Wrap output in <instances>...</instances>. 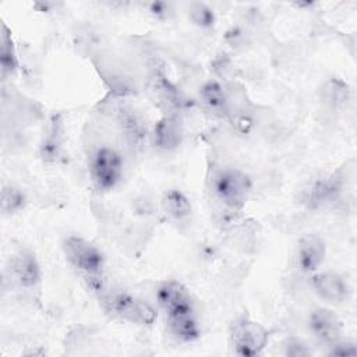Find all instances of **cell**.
Masks as SVG:
<instances>
[{"label": "cell", "instance_id": "6da1fadb", "mask_svg": "<svg viewBox=\"0 0 357 357\" xmlns=\"http://www.w3.org/2000/svg\"><path fill=\"white\" fill-rule=\"evenodd\" d=\"M99 301L109 314L130 324L151 326L158 318V311L151 303L124 290H105Z\"/></svg>", "mask_w": 357, "mask_h": 357}, {"label": "cell", "instance_id": "7a4b0ae2", "mask_svg": "<svg viewBox=\"0 0 357 357\" xmlns=\"http://www.w3.org/2000/svg\"><path fill=\"white\" fill-rule=\"evenodd\" d=\"M251 190V177L237 167H222L212 174V195L230 211H240L245 205Z\"/></svg>", "mask_w": 357, "mask_h": 357}, {"label": "cell", "instance_id": "3957f363", "mask_svg": "<svg viewBox=\"0 0 357 357\" xmlns=\"http://www.w3.org/2000/svg\"><path fill=\"white\" fill-rule=\"evenodd\" d=\"M63 251L67 261L86 278H99L105 268L103 252L89 240L79 236H68L63 240Z\"/></svg>", "mask_w": 357, "mask_h": 357}, {"label": "cell", "instance_id": "277c9868", "mask_svg": "<svg viewBox=\"0 0 357 357\" xmlns=\"http://www.w3.org/2000/svg\"><path fill=\"white\" fill-rule=\"evenodd\" d=\"M123 158L114 148L100 146L89 159L91 180L99 191L114 190L123 178Z\"/></svg>", "mask_w": 357, "mask_h": 357}, {"label": "cell", "instance_id": "5b68a950", "mask_svg": "<svg viewBox=\"0 0 357 357\" xmlns=\"http://www.w3.org/2000/svg\"><path fill=\"white\" fill-rule=\"evenodd\" d=\"M230 347L234 354L252 357L261 354L269 340V332L264 325L250 318H238L230 328Z\"/></svg>", "mask_w": 357, "mask_h": 357}, {"label": "cell", "instance_id": "8992f818", "mask_svg": "<svg viewBox=\"0 0 357 357\" xmlns=\"http://www.w3.org/2000/svg\"><path fill=\"white\" fill-rule=\"evenodd\" d=\"M343 177L339 173L324 174L311 181L301 192V204L311 211L333 205L342 195Z\"/></svg>", "mask_w": 357, "mask_h": 357}, {"label": "cell", "instance_id": "52a82bcc", "mask_svg": "<svg viewBox=\"0 0 357 357\" xmlns=\"http://www.w3.org/2000/svg\"><path fill=\"white\" fill-rule=\"evenodd\" d=\"M155 297L158 305L166 315L195 310V301L190 290L178 280L172 279L159 283Z\"/></svg>", "mask_w": 357, "mask_h": 357}, {"label": "cell", "instance_id": "ba28073f", "mask_svg": "<svg viewBox=\"0 0 357 357\" xmlns=\"http://www.w3.org/2000/svg\"><path fill=\"white\" fill-rule=\"evenodd\" d=\"M308 329L312 336L326 347L342 339L343 324L329 307H317L308 315Z\"/></svg>", "mask_w": 357, "mask_h": 357}, {"label": "cell", "instance_id": "9c48e42d", "mask_svg": "<svg viewBox=\"0 0 357 357\" xmlns=\"http://www.w3.org/2000/svg\"><path fill=\"white\" fill-rule=\"evenodd\" d=\"M312 291L331 305L342 304L349 296V284L342 275L332 271L314 272L308 278Z\"/></svg>", "mask_w": 357, "mask_h": 357}, {"label": "cell", "instance_id": "30bf717a", "mask_svg": "<svg viewBox=\"0 0 357 357\" xmlns=\"http://www.w3.org/2000/svg\"><path fill=\"white\" fill-rule=\"evenodd\" d=\"M10 278L21 289H35L42 280L39 261L31 250H20L10 259Z\"/></svg>", "mask_w": 357, "mask_h": 357}, {"label": "cell", "instance_id": "8fae6325", "mask_svg": "<svg viewBox=\"0 0 357 357\" xmlns=\"http://www.w3.org/2000/svg\"><path fill=\"white\" fill-rule=\"evenodd\" d=\"M326 257V244L318 234H304L296 245V266L303 273H314Z\"/></svg>", "mask_w": 357, "mask_h": 357}, {"label": "cell", "instance_id": "7c38bea8", "mask_svg": "<svg viewBox=\"0 0 357 357\" xmlns=\"http://www.w3.org/2000/svg\"><path fill=\"white\" fill-rule=\"evenodd\" d=\"M152 144L156 149L163 152L174 151L180 146L184 128L178 114H163L152 128Z\"/></svg>", "mask_w": 357, "mask_h": 357}, {"label": "cell", "instance_id": "4fadbf2b", "mask_svg": "<svg viewBox=\"0 0 357 357\" xmlns=\"http://www.w3.org/2000/svg\"><path fill=\"white\" fill-rule=\"evenodd\" d=\"M117 124L132 148L142 146L148 137V126L139 112L131 106H120L117 109Z\"/></svg>", "mask_w": 357, "mask_h": 357}, {"label": "cell", "instance_id": "5bb4252c", "mask_svg": "<svg viewBox=\"0 0 357 357\" xmlns=\"http://www.w3.org/2000/svg\"><path fill=\"white\" fill-rule=\"evenodd\" d=\"M149 92L153 102L165 110V114H178L183 99L178 89L162 74H155L149 82Z\"/></svg>", "mask_w": 357, "mask_h": 357}, {"label": "cell", "instance_id": "9a60e30c", "mask_svg": "<svg viewBox=\"0 0 357 357\" xmlns=\"http://www.w3.org/2000/svg\"><path fill=\"white\" fill-rule=\"evenodd\" d=\"M198 100L204 110L213 117L226 119L230 116L229 95L218 81H206L198 91Z\"/></svg>", "mask_w": 357, "mask_h": 357}, {"label": "cell", "instance_id": "2e32d148", "mask_svg": "<svg viewBox=\"0 0 357 357\" xmlns=\"http://www.w3.org/2000/svg\"><path fill=\"white\" fill-rule=\"evenodd\" d=\"M167 329L177 340L188 343L201 336V326L195 310L166 315Z\"/></svg>", "mask_w": 357, "mask_h": 357}, {"label": "cell", "instance_id": "e0dca14e", "mask_svg": "<svg viewBox=\"0 0 357 357\" xmlns=\"http://www.w3.org/2000/svg\"><path fill=\"white\" fill-rule=\"evenodd\" d=\"M160 205H162L163 212L174 220L187 219L192 211V205H191L188 197L183 191L176 190V188L167 190L163 194V197L160 199Z\"/></svg>", "mask_w": 357, "mask_h": 357}, {"label": "cell", "instance_id": "ac0fdd59", "mask_svg": "<svg viewBox=\"0 0 357 357\" xmlns=\"http://www.w3.org/2000/svg\"><path fill=\"white\" fill-rule=\"evenodd\" d=\"M1 49H0V70L1 77L6 79L10 75H14L18 70V57L14 49L13 38L8 28L3 24L1 25V38H0Z\"/></svg>", "mask_w": 357, "mask_h": 357}, {"label": "cell", "instance_id": "d6986e66", "mask_svg": "<svg viewBox=\"0 0 357 357\" xmlns=\"http://www.w3.org/2000/svg\"><path fill=\"white\" fill-rule=\"evenodd\" d=\"M25 205H26V195L20 187L13 184L3 185L0 208L4 216H11L21 212L25 208Z\"/></svg>", "mask_w": 357, "mask_h": 357}, {"label": "cell", "instance_id": "ffe728a7", "mask_svg": "<svg viewBox=\"0 0 357 357\" xmlns=\"http://www.w3.org/2000/svg\"><path fill=\"white\" fill-rule=\"evenodd\" d=\"M61 152V134L54 123L40 145V156L45 162H56Z\"/></svg>", "mask_w": 357, "mask_h": 357}, {"label": "cell", "instance_id": "44dd1931", "mask_svg": "<svg viewBox=\"0 0 357 357\" xmlns=\"http://www.w3.org/2000/svg\"><path fill=\"white\" fill-rule=\"evenodd\" d=\"M188 18L194 25L204 29L212 28L216 22L215 11L205 3H190Z\"/></svg>", "mask_w": 357, "mask_h": 357}, {"label": "cell", "instance_id": "7402d4cb", "mask_svg": "<svg viewBox=\"0 0 357 357\" xmlns=\"http://www.w3.org/2000/svg\"><path fill=\"white\" fill-rule=\"evenodd\" d=\"M347 93H349V89L346 84L337 79H329L324 85L322 99L332 106H339V105H343L344 100H347Z\"/></svg>", "mask_w": 357, "mask_h": 357}, {"label": "cell", "instance_id": "603a6c76", "mask_svg": "<svg viewBox=\"0 0 357 357\" xmlns=\"http://www.w3.org/2000/svg\"><path fill=\"white\" fill-rule=\"evenodd\" d=\"M284 354L293 356V357H304L310 356L311 350L307 346V343L298 337H290L284 342Z\"/></svg>", "mask_w": 357, "mask_h": 357}, {"label": "cell", "instance_id": "cb8c5ba5", "mask_svg": "<svg viewBox=\"0 0 357 357\" xmlns=\"http://www.w3.org/2000/svg\"><path fill=\"white\" fill-rule=\"evenodd\" d=\"M328 347H329L328 354H331V356L346 357V356H356L357 354V344L351 340L339 339L337 342H335L333 344H331Z\"/></svg>", "mask_w": 357, "mask_h": 357}, {"label": "cell", "instance_id": "d4e9b609", "mask_svg": "<svg viewBox=\"0 0 357 357\" xmlns=\"http://www.w3.org/2000/svg\"><path fill=\"white\" fill-rule=\"evenodd\" d=\"M166 11H169V4L166 3H152L151 4V13L160 17L162 14H167Z\"/></svg>", "mask_w": 357, "mask_h": 357}]
</instances>
